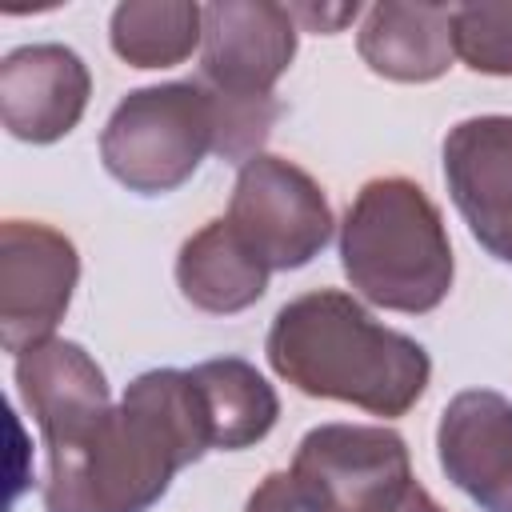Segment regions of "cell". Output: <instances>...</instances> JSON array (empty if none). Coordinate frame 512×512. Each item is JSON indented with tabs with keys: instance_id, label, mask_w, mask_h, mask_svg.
I'll use <instances>...</instances> for the list:
<instances>
[{
	"instance_id": "cell-1",
	"label": "cell",
	"mask_w": 512,
	"mask_h": 512,
	"mask_svg": "<svg viewBox=\"0 0 512 512\" xmlns=\"http://www.w3.org/2000/svg\"><path fill=\"white\" fill-rule=\"evenodd\" d=\"M44 448V512H152L176 472L212 452V428L192 372L152 368L104 416Z\"/></svg>"
},
{
	"instance_id": "cell-2",
	"label": "cell",
	"mask_w": 512,
	"mask_h": 512,
	"mask_svg": "<svg viewBox=\"0 0 512 512\" xmlns=\"http://www.w3.org/2000/svg\"><path fill=\"white\" fill-rule=\"evenodd\" d=\"M264 356L296 392L388 420L412 412L432 380L424 344L384 328L340 288H316L288 300L272 316Z\"/></svg>"
},
{
	"instance_id": "cell-3",
	"label": "cell",
	"mask_w": 512,
	"mask_h": 512,
	"mask_svg": "<svg viewBox=\"0 0 512 512\" xmlns=\"http://www.w3.org/2000/svg\"><path fill=\"white\" fill-rule=\"evenodd\" d=\"M348 284L388 312H432L444 304L456 260L440 208L408 176L368 180L340 224Z\"/></svg>"
},
{
	"instance_id": "cell-4",
	"label": "cell",
	"mask_w": 512,
	"mask_h": 512,
	"mask_svg": "<svg viewBox=\"0 0 512 512\" xmlns=\"http://www.w3.org/2000/svg\"><path fill=\"white\" fill-rule=\"evenodd\" d=\"M216 152V96L204 80H168L128 92L104 132V172L136 196H168Z\"/></svg>"
},
{
	"instance_id": "cell-5",
	"label": "cell",
	"mask_w": 512,
	"mask_h": 512,
	"mask_svg": "<svg viewBox=\"0 0 512 512\" xmlns=\"http://www.w3.org/2000/svg\"><path fill=\"white\" fill-rule=\"evenodd\" d=\"M228 224L272 272L312 264L336 228L324 188L300 164L272 152L252 156L236 172Z\"/></svg>"
},
{
	"instance_id": "cell-6",
	"label": "cell",
	"mask_w": 512,
	"mask_h": 512,
	"mask_svg": "<svg viewBox=\"0 0 512 512\" xmlns=\"http://www.w3.org/2000/svg\"><path fill=\"white\" fill-rule=\"evenodd\" d=\"M80 280L76 244L36 220L0 224V348L20 356L52 340Z\"/></svg>"
},
{
	"instance_id": "cell-7",
	"label": "cell",
	"mask_w": 512,
	"mask_h": 512,
	"mask_svg": "<svg viewBox=\"0 0 512 512\" xmlns=\"http://www.w3.org/2000/svg\"><path fill=\"white\" fill-rule=\"evenodd\" d=\"M292 472L328 512H368L416 480L404 436L384 424H316L300 436Z\"/></svg>"
},
{
	"instance_id": "cell-8",
	"label": "cell",
	"mask_w": 512,
	"mask_h": 512,
	"mask_svg": "<svg viewBox=\"0 0 512 512\" xmlns=\"http://www.w3.org/2000/svg\"><path fill=\"white\" fill-rule=\"evenodd\" d=\"M300 28L288 4L212 0L204 4L200 80L224 96H272L296 56Z\"/></svg>"
},
{
	"instance_id": "cell-9",
	"label": "cell",
	"mask_w": 512,
	"mask_h": 512,
	"mask_svg": "<svg viewBox=\"0 0 512 512\" xmlns=\"http://www.w3.org/2000/svg\"><path fill=\"white\" fill-rule=\"evenodd\" d=\"M444 184L476 244L512 264V116H468L448 128Z\"/></svg>"
},
{
	"instance_id": "cell-10",
	"label": "cell",
	"mask_w": 512,
	"mask_h": 512,
	"mask_svg": "<svg viewBox=\"0 0 512 512\" xmlns=\"http://www.w3.org/2000/svg\"><path fill=\"white\" fill-rule=\"evenodd\" d=\"M92 96L88 64L64 44H20L0 60V120L24 144L68 136Z\"/></svg>"
},
{
	"instance_id": "cell-11",
	"label": "cell",
	"mask_w": 512,
	"mask_h": 512,
	"mask_svg": "<svg viewBox=\"0 0 512 512\" xmlns=\"http://www.w3.org/2000/svg\"><path fill=\"white\" fill-rule=\"evenodd\" d=\"M436 456L480 512H512V400L488 388L452 396L436 424Z\"/></svg>"
},
{
	"instance_id": "cell-12",
	"label": "cell",
	"mask_w": 512,
	"mask_h": 512,
	"mask_svg": "<svg viewBox=\"0 0 512 512\" xmlns=\"http://www.w3.org/2000/svg\"><path fill=\"white\" fill-rule=\"evenodd\" d=\"M16 388L44 444L80 432L112 408V392L100 364L76 340L60 336L16 356Z\"/></svg>"
},
{
	"instance_id": "cell-13",
	"label": "cell",
	"mask_w": 512,
	"mask_h": 512,
	"mask_svg": "<svg viewBox=\"0 0 512 512\" xmlns=\"http://www.w3.org/2000/svg\"><path fill=\"white\" fill-rule=\"evenodd\" d=\"M360 60L396 84H428L452 68V4L380 0L364 8L356 32Z\"/></svg>"
},
{
	"instance_id": "cell-14",
	"label": "cell",
	"mask_w": 512,
	"mask_h": 512,
	"mask_svg": "<svg viewBox=\"0 0 512 512\" xmlns=\"http://www.w3.org/2000/svg\"><path fill=\"white\" fill-rule=\"evenodd\" d=\"M268 264L236 236L228 216L208 220L176 252V284L184 300L212 316H236L268 292Z\"/></svg>"
},
{
	"instance_id": "cell-15",
	"label": "cell",
	"mask_w": 512,
	"mask_h": 512,
	"mask_svg": "<svg viewBox=\"0 0 512 512\" xmlns=\"http://www.w3.org/2000/svg\"><path fill=\"white\" fill-rule=\"evenodd\" d=\"M188 372H192L204 412H208L212 448L240 452V448L260 444L276 428L280 396L248 360L220 356V360H204Z\"/></svg>"
},
{
	"instance_id": "cell-16",
	"label": "cell",
	"mask_w": 512,
	"mask_h": 512,
	"mask_svg": "<svg viewBox=\"0 0 512 512\" xmlns=\"http://www.w3.org/2000/svg\"><path fill=\"white\" fill-rule=\"evenodd\" d=\"M200 40L204 8L192 0H124L108 20V44L128 68H176Z\"/></svg>"
},
{
	"instance_id": "cell-17",
	"label": "cell",
	"mask_w": 512,
	"mask_h": 512,
	"mask_svg": "<svg viewBox=\"0 0 512 512\" xmlns=\"http://www.w3.org/2000/svg\"><path fill=\"white\" fill-rule=\"evenodd\" d=\"M452 48L484 76H512V0L452 4Z\"/></svg>"
},
{
	"instance_id": "cell-18",
	"label": "cell",
	"mask_w": 512,
	"mask_h": 512,
	"mask_svg": "<svg viewBox=\"0 0 512 512\" xmlns=\"http://www.w3.org/2000/svg\"><path fill=\"white\" fill-rule=\"evenodd\" d=\"M216 96V152L228 164H248L260 156L264 140L272 136V124L280 120V100L276 96Z\"/></svg>"
},
{
	"instance_id": "cell-19",
	"label": "cell",
	"mask_w": 512,
	"mask_h": 512,
	"mask_svg": "<svg viewBox=\"0 0 512 512\" xmlns=\"http://www.w3.org/2000/svg\"><path fill=\"white\" fill-rule=\"evenodd\" d=\"M244 512H328V508L292 468H276L252 488Z\"/></svg>"
},
{
	"instance_id": "cell-20",
	"label": "cell",
	"mask_w": 512,
	"mask_h": 512,
	"mask_svg": "<svg viewBox=\"0 0 512 512\" xmlns=\"http://www.w3.org/2000/svg\"><path fill=\"white\" fill-rule=\"evenodd\" d=\"M288 12H292V20H296V28H304V32H324V36H332V32H340L344 24H352L356 16H364V8L352 0V4H288Z\"/></svg>"
},
{
	"instance_id": "cell-21",
	"label": "cell",
	"mask_w": 512,
	"mask_h": 512,
	"mask_svg": "<svg viewBox=\"0 0 512 512\" xmlns=\"http://www.w3.org/2000/svg\"><path fill=\"white\" fill-rule=\"evenodd\" d=\"M368 512H444L440 504H436V496L424 488V484H408V488H400L396 496H388V500H380L376 508H368Z\"/></svg>"
}]
</instances>
